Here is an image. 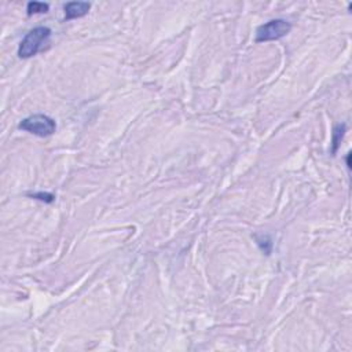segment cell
<instances>
[{"instance_id": "6da1fadb", "label": "cell", "mask_w": 352, "mask_h": 352, "mask_svg": "<svg viewBox=\"0 0 352 352\" xmlns=\"http://www.w3.org/2000/svg\"><path fill=\"white\" fill-rule=\"evenodd\" d=\"M50 37H51V29L47 26H37L35 29H32L21 41L18 56L24 59L35 56L37 52L44 50V46L48 43Z\"/></svg>"}, {"instance_id": "7a4b0ae2", "label": "cell", "mask_w": 352, "mask_h": 352, "mask_svg": "<svg viewBox=\"0 0 352 352\" xmlns=\"http://www.w3.org/2000/svg\"><path fill=\"white\" fill-rule=\"evenodd\" d=\"M18 128L26 132L33 133L36 136L46 138L55 132L56 124L51 117H48L46 114H33V116L24 118Z\"/></svg>"}, {"instance_id": "3957f363", "label": "cell", "mask_w": 352, "mask_h": 352, "mask_svg": "<svg viewBox=\"0 0 352 352\" xmlns=\"http://www.w3.org/2000/svg\"><path fill=\"white\" fill-rule=\"evenodd\" d=\"M292 31V25L285 20H271L257 28L256 43L279 40Z\"/></svg>"}, {"instance_id": "277c9868", "label": "cell", "mask_w": 352, "mask_h": 352, "mask_svg": "<svg viewBox=\"0 0 352 352\" xmlns=\"http://www.w3.org/2000/svg\"><path fill=\"white\" fill-rule=\"evenodd\" d=\"M65 20L71 21L75 18H82L87 16L88 11L91 9V3L88 2H71L65 5Z\"/></svg>"}, {"instance_id": "5b68a950", "label": "cell", "mask_w": 352, "mask_h": 352, "mask_svg": "<svg viewBox=\"0 0 352 352\" xmlns=\"http://www.w3.org/2000/svg\"><path fill=\"white\" fill-rule=\"evenodd\" d=\"M48 10H50V6L47 5V3H40V2H31V3H28V7H26L28 16H32V14H44Z\"/></svg>"}, {"instance_id": "8992f818", "label": "cell", "mask_w": 352, "mask_h": 352, "mask_svg": "<svg viewBox=\"0 0 352 352\" xmlns=\"http://www.w3.org/2000/svg\"><path fill=\"white\" fill-rule=\"evenodd\" d=\"M344 133H345V124H342V125L340 124V125H337L334 128V131H333V153L337 152V149H338V146H340V143L342 140Z\"/></svg>"}, {"instance_id": "52a82bcc", "label": "cell", "mask_w": 352, "mask_h": 352, "mask_svg": "<svg viewBox=\"0 0 352 352\" xmlns=\"http://www.w3.org/2000/svg\"><path fill=\"white\" fill-rule=\"evenodd\" d=\"M256 240H257V244H259V246H260V249L264 252L265 255H270L271 253V248H272V242H271V240L267 237V235H257L256 237Z\"/></svg>"}, {"instance_id": "ba28073f", "label": "cell", "mask_w": 352, "mask_h": 352, "mask_svg": "<svg viewBox=\"0 0 352 352\" xmlns=\"http://www.w3.org/2000/svg\"><path fill=\"white\" fill-rule=\"evenodd\" d=\"M32 197L36 199H40V201H46V202H52L54 201V195L48 193H35L32 194Z\"/></svg>"}]
</instances>
